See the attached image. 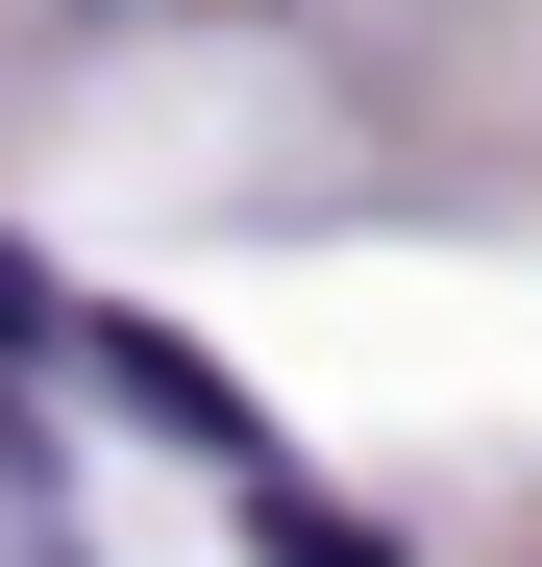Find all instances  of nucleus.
Returning <instances> with one entry per match:
<instances>
[{
    "label": "nucleus",
    "mask_w": 542,
    "mask_h": 567,
    "mask_svg": "<svg viewBox=\"0 0 542 567\" xmlns=\"http://www.w3.org/2000/svg\"><path fill=\"white\" fill-rule=\"evenodd\" d=\"M271 567H395L371 518H321V494H271Z\"/></svg>",
    "instance_id": "1"
}]
</instances>
